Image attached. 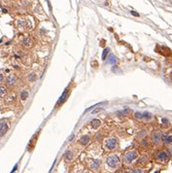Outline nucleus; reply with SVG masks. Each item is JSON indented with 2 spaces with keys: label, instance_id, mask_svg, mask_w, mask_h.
<instances>
[{
  "label": "nucleus",
  "instance_id": "obj_16",
  "mask_svg": "<svg viewBox=\"0 0 172 173\" xmlns=\"http://www.w3.org/2000/svg\"><path fill=\"white\" fill-rule=\"evenodd\" d=\"M20 99L21 100H26L27 99V97H28V91L27 90H22L20 92Z\"/></svg>",
  "mask_w": 172,
  "mask_h": 173
},
{
  "label": "nucleus",
  "instance_id": "obj_25",
  "mask_svg": "<svg viewBox=\"0 0 172 173\" xmlns=\"http://www.w3.org/2000/svg\"><path fill=\"white\" fill-rule=\"evenodd\" d=\"M162 122L163 123H167V119H162Z\"/></svg>",
  "mask_w": 172,
  "mask_h": 173
},
{
  "label": "nucleus",
  "instance_id": "obj_1",
  "mask_svg": "<svg viewBox=\"0 0 172 173\" xmlns=\"http://www.w3.org/2000/svg\"><path fill=\"white\" fill-rule=\"evenodd\" d=\"M106 164L110 168H117L120 164V159L116 155H110L106 159Z\"/></svg>",
  "mask_w": 172,
  "mask_h": 173
},
{
  "label": "nucleus",
  "instance_id": "obj_4",
  "mask_svg": "<svg viewBox=\"0 0 172 173\" xmlns=\"http://www.w3.org/2000/svg\"><path fill=\"white\" fill-rule=\"evenodd\" d=\"M157 160L160 162H166L169 160V154L166 151H160L157 155Z\"/></svg>",
  "mask_w": 172,
  "mask_h": 173
},
{
  "label": "nucleus",
  "instance_id": "obj_6",
  "mask_svg": "<svg viewBox=\"0 0 172 173\" xmlns=\"http://www.w3.org/2000/svg\"><path fill=\"white\" fill-rule=\"evenodd\" d=\"M9 129V126L5 121H0V138L3 137Z\"/></svg>",
  "mask_w": 172,
  "mask_h": 173
},
{
  "label": "nucleus",
  "instance_id": "obj_18",
  "mask_svg": "<svg viewBox=\"0 0 172 173\" xmlns=\"http://www.w3.org/2000/svg\"><path fill=\"white\" fill-rule=\"evenodd\" d=\"M108 53H109V49L106 48L105 50L103 51V53H102V59H103V60L107 59V55H108Z\"/></svg>",
  "mask_w": 172,
  "mask_h": 173
},
{
  "label": "nucleus",
  "instance_id": "obj_14",
  "mask_svg": "<svg viewBox=\"0 0 172 173\" xmlns=\"http://www.w3.org/2000/svg\"><path fill=\"white\" fill-rule=\"evenodd\" d=\"M73 158H74V155H73V153L70 152V151H67V152L64 154V159H65L66 160H72Z\"/></svg>",
  "mask_w": 172,
  "mask_h": 173
},
{
  "label": "nucleus",
  "instance_id": "obj_17",
  "mask_svg": "<svg viewBox=\"0 0 172 173\" xmlns=\"http://www.w3.org/2000/svg\"><path fill=\"white\" fill-rule=\"evenodd\" d=\"M27 79H28V81L29 82H35L36 81V79H37V76H36V73H30L29 75L27 76Z\"/></svg>",
  "mask_w": 172,
  "mask_h": 173
},
{
  "label": "nucleus",
  "instance_id": "obj_2",
  "mask_svg": "<svg viewBox=\"0 0 172 173\" xmlns=\"http://www.w3.org/2000/svg\"><path fill=\"white\" fill-rule=\"evenodd\" d=\"M104 145H105V148L107 150L113 151V150L117 149V147L119 145V141H118V139L116 137H110V138L106 139Z\"/></svg>",
  "mask_w": 172,
  "mask_h": 173
},
{
  "label": "nucleus",
  "instance_id": "obj_22",
  "mask_svg": "<svg viewBox=\"0 0 172 173\" xmlns=\"http://www.w3.org/2000/svg\"><path fill=\"white\" fill-rule=\"evenodd\" d=\"M103 109L102 108H97V109H95V110H93L92 111V114H96L97 112H99V111H102Z\"/></svg>",
  "mask_w": 172,
  "mask_h": 173
},
{
  "label": "nucleus",
  "instance_id": "obj_20",
  "mask_svg": "<svg viewBox=\"0 0 172 173\" xmlns=\"http://www.w3.org/2000/svg\"><path fill=\"white\" fill-rule=\"evenodd\" d=\"M6 93V89L4 87H0V97L3 96Z\"/></svg>",
  "mask_w": 172,
  "mask_h": 173
},
{
  "label": "nucleus",
  "instance_id": "obj_12",
  "mask_svg": "<svg viewBox=\"0 0 172 173\" xmlns=\"http://www.w3.org/2000/svg\"><path fill=\"white\" fill-rule=\"evenodd\" d=\"M108 60V63H110V64H115L117 61H118V58H116V56H114V55H109V57H108V58H107Z\"/></svg>",
  "mask_w": 172,
  "mask_h": 173
},
{
  "label": "nucleus",
  "instance_id": "obj_21",
  "mask_svg": "<svg viewBox=\"0 0 172 173\" xmlns=\"http://www.w3.org/2000/svg\"><path fill=\"white\" fill-rule=\"evenodd\" d=\"M131 173H143V170L142 169H140V168H135V169H133L132 170V172Z\"/></svg>",
  "mask_w": 172,
  "mask_h": 173
},
{
  "label": "nucleus",
  "instance_id": "obj_24",
  "mask_svg": "<svg viewBox=\"0 0 172 173\" xmlns=\"http://www.w3.org/2000/svg\"><path fill=\"white\" fill-rule=\"evenodd\" d=\"M3 78H4V77H3V75H2V74H0V83H1V82L3 81Z\"/></svg>",
  "mask_w": 172,
  "mask_h": 173
},
{
  "label": "nucleus",
  "instance_id": "obj_15",
  "mask_svg": "<svg viewBox=\"0 0 172 173\" xmlns=\"http://www.w3.org/2000/svg\"><path fill=\"white\" fill-rule=\"evenodd\" d=\"M67 95H68V90H66L62 93V95H61V97H60V99H59V101H58V104H62V103L64 102V100H66Z\"/></svg>",
  "mask_w": 172,
  "mask_h": 173
},
{
  "label": "nucleus",
  "instance_id": "obj_5",
  "mask_svg": "<svg viewBox=\"0 0 172 173\" xmlns=\"http://www.w3.org/2000/svg\"><path fill=\"white\" fill-rule=\"evenodd\" d=\"M100 165H101V160H91L89 161V166L92 171H97L98 169H99Z\"/></svg>",
  "mask_w": 172,
  "mask_h": 173
},
{
  "label": "nucleus",
  "instance_id": "obj_23",
  "mask_svg": "<svg viewBox=\"0 0 172 173\" xmlns=\"http://www.w3.org/2000/svg\"><path fill=\"white\" fill-rule=\"evenodd\" d=\"M131 14H132V15H133V16H136V17H138V16H139V15H138V14H137V13H135V12H134V11H131Z\"/></svg>",
  "mask_w": 172,
  "mask_h": 173
},
{
  "label": "nucleus",
  "instance_id": "obj_3",
  "mask_svg": "<svg viewBox=\"0 0 172 173\" xmlns=\"http://www.w3.org/2000/svg\"><path fill=\"white\" fill-rule=\"evenodd\" d=\"M136 158H137V152L135 150H132V151L126 153V155L124 157V161L126 163H131L134 160H136Z\"/></svg>",
  "mask_w": 172,
  "mask_h": 173
},
{
  "label": "nucleus",
  "instance_id": "obj_13",
  "mask_svg": "<svg viewBox=\"0 0 172 173\" xmlns=\"http://www.w3.org/2000/svg\"><path fill=\"white\" fill-rule=\"evenodd\" d=\"M89 136H88V135L82 136V137L80 138V140H79V142H80L82 145H87V144L89 143Z\"/></svg>",
  "mask_w": 172,
  "mask_h": 173
},
{
  "label": "nucleus",
  "instance_id": "obj_10",
  "mask_svg": "<svg viewBox=\"0 0 172 173\" xmlns=\"http://www.w3.org/2000/svg\"><path fill=\"white\" fill-rule=\"evenodd\" d=\"M161 140H162L163 143H165V144H170V143H172V135L165 134V135L161 136Z\"/></svg>",
  "mask_w": 172,
  "mask_h": 173
},
{
  "label": "nucleus",
  "instance_id": "obj_8",
  "mask_svg": "<svg viewBox=\"0 0 172 173\" xmlns=\"http://www.w3.org/2000/svg\"><path fill=\"white\" fill-rule=\"evenodd\" d=\"M16 81H17V79H16L15 75H9L6 79V83L8 86H14L16 84Z\"/></svg>",
  "mask_w": 172,
  "mask_h": 173
},
{
  "label": "nucleus",
  "instance_id": "obj_26",
  "mask_svg": "<svg viewBox=\"0 0 172 173\" xmlns=\"http://www.w3.org/2000/svg\"><path fill=\"white\" fill-rule=\"evenodd\" d=\"M85 173H89V172H85Z\"/></svg>",
  "mask_w": 172,
  "mask_h": 173
},
{
  "label": "nucleus",
  "instance_id": "obj_11",
  "mask_svg": "<svg viewBox=\"0 0 172 173\" xmlns=\"http://www.w3.org/2000/svg\"><path fill=\"white\" fill-rule=\"evenodd\" d=\"M22 44H23L24 46H25L26 48L31 47V45H32V40H31V38H29V37L24 38V39L22 40Z\"/></svg>",
  "mask_w": 172,
  "mask_h": 173
},
{
  "label": "nucleus",
  "instance_id": "obj_9",
  "mask_svg": "<svg viewBox=\"0 0 172 173\" xmlns=\"http://www.w3.org/2000/svg\"><path fill=\"white\" fill-rule=\"evenodd\" d=\"M100 125H101V122L98 119H94V120H92L90 122V126H91L92 128H98L100 127Z\"/></svg>",
  "mask_w": 172,
  "mask_h": 173
},
{
  "label": "nucleus",
  "instance_id": "obj_7",
  "mask_svg": "<svg viewBox=\"0 0 172 173\" xmlns=\"http://www.w3.org/2000/svg\"><path fill=\"white\" fill-rule=\"evenodd\" d=\"M161 136H162V134H161L160 131H156V132L153 134V136H152L153 142H154L155 144H159V142H160V140H161Z\"/></svg>",
  "mask_w": 172,
  "mask_h": 173
},
{
  "label": "nucleus",
  "instance_id": "obj_19",
  "mask_svg": "<svg viewBox=\"0 0 172 173\" xmlns=\"http://www.w3.org/2000/svg\"><path fill=\"white\" fill-rule=\"evenodd\" d=\"M134 117H135L136 119L143 120V113H140V112H135V113H134Z\"/></svg>",
  "mask_w": 172,
  "mask_h": 173
}]
</instances>
